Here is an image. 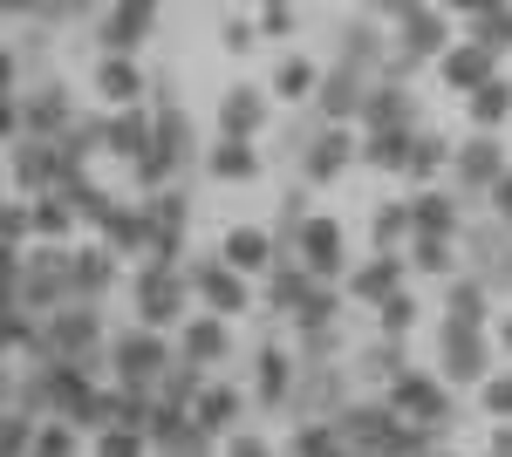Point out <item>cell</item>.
<instances>
[{
	"label": "cell",
	"mask_w": 512,
	"mask_h": 457,
	"mask_svg": "<svg viewBox=\"0 0 512 457\" xmlns=\"http://www.w3.org/2000/svg\"><path fill=\"white\" fill-rule=\"evenodd\" d=\"M294 389H301V355L287 342V328L280 321H253V342H246V396H253V417L287 423Z\"/></svg>",
	"instance_id": "cell-1"
},
{
	"label": "cell",
	"mask_w": 512,
	"mask_h": 457,
	"mask_svg": "<svg viewBox=\"0 0 512 457\" xmlns=\"http://www.w3.org/2000/svg\"><path fill=\"white\" fill-rule=\"evenodd\" d=\"M417 348H424V362H431L458 396H478L492 369H506V362H499V342H492V328H465V321H444V314H431V328H424V342H417Z\"/></svg>",
	"instance_id": "cell-2"
},
{
	"label": "cell",
	"mask_w": 512,
	"mask_h": 457,
	"mask_svg": "<svg viewBox=\"0 0 512 457\" xmlns=\"http://www.w3.org/2000/svg\"><path fill=\"white\" fill-rule=\"evenodd\" d=\"M89 110L76 96V82H69V69L55 62L48 76H35V82H21V89H7V144L14 137H35V144H55L76 116Z\"/></svg>",
	"instance_id": "cell-3"
},
{
	"label": "cell",
	"mask_w": 512,
	"mask_h": 457,
	"mask_svg": "<svg viewBox=\"0 0 512 457\" xmlns=\"http://www.w3.org/2000/svg\"><path fill=\"white\" fill-rule=\"evenodd\" d=\"M123 307H130V321L164 328V335H178V328L198 314L192 280H185V267H178V260H137V267H130V280H123Z\"/></svg>",
	"instance_id": "cell-4"
},
{
	"label": "cell",
	"mask_w": 512,
	"mask_h": 457,
	"mask_svg": "<svg viewBox=\"0 0 512 457\" xmlns=\"http://www.w3.org/2000/svg\"><path fill=\"white\" fill-rule=\"evenodd\" d=\"M185 280H192V301L205 307V314H219V321H233V328H253V321H260V287H253L219 246H198L192 260H185Z\"/></svg>",
	"instance_id": "cell-5"
},
{
	"label": "cell",
	"mask_w": 512,
	"mask_h": 457,
	"mask_svg": "<svg viewBox=\"0 0 512 457\" xmlns=\"http://www.w3.org/2000/svg\"><path fill=\"white\" fill-rule=\"evenodd\" d=\"M383 403H390V410H396L403 423L431 430V437H451V430L465 423V403H458V389L437 376L424 355H417V362H410V369H403V376H396L390 389H383Z\"/></svg>",
	"instance_id": "cell-6"
},
{
	"label": "cell",
	"mask_w": 512,
	"mask_h": 457,
	"mask_svg": "<svg viewBox=\"0 0 512 457\" xmlns=\"http://www.w3.org/2000/svg\"><path fill=\"white\" fill-rule=\"evenodd\" d=\"M280 103L260 76H226L212 89V137H239V144H267V130H280Z\"/></svg>",
	"instance_id": "cell-7"
},
{
	"label": "cell",
	"mask_w": 512,
	"mask_h": 457,
	"mask_svg": "<svg viewBox=\"0 0 512 457\" xmlns=\"http://www.w3.org/2000/svg\"><path fill=\"white\" fill-rule=\"evenodd\" d=\"M103 362H110V382H158L164 369L178 362V342H171L164 328H144V321H117Z\"/></svg>",
	"instance_id": "cell-8"
},
{
	"label": "cell",
	"mask_w": 512,
	"mask_h": 457,
	"mask_svg": "<svg viewBox=\"0 0 512 457\" xmlns=\"http://www.w3.org/2000/svg\"><path fill=\"white\" fill-rule=\"evenodd\" d=\"M294 260L315 273V280H328V287H349V273H355V239H349V226L335 219V205H321L315 219L301 226V239H294Z\"/></svg>",
	"instance_id": "cell-9"
},
{
	"label": "cell",
	"mask_w": 512,
	"mask_h": 457,
	"mask_svg": "<svg viewBox=\"0 0 512 457\" xmlns=\"http://www.w3.org/2000/svg\"><path fill=\"white\" fill-rule=\"evenodd\" d=\"M82 82H89L96 110H137V103H151V62L144 55H103V48H89Z\"/></svg>",
	"instance_id": "cell-10"
},
{
	"label": "cell",
	"mask_w": 512,
	"mask_h": 457,
	"mask_svg": "<svg viewBox=\"0 0 512 457\" xmlns=\"http://www.w3.org/2000/svg\"><path fill=\"white\" fill-rule=\"evenodd\" d=\"M321 69H328V55H315V48H267L260 55V82L274 89L280 110H315Z\"/></svg>",
	"instance_id": "cell-11"
},
{
	"label": "cell",
	"mask_w": 512,
	"mask_h": 457,
	"mask_svg": "<svg viewBox=\"0 0 512 457\" xmlns=\"http://www.w3.org/2000/svg\"><path fill=\"white\" fill-rule=\"evenodd\" d=\"M376 14L390 21V41L403 55L444 62V55L458 48V14H444V7H376Z\"/></svg>",
	"instance_id": "cell-12"
},
{
	"label": "cell",
	"mask_w": 512,
	"mask_h": 457,
	"mask_svg": "<svg viewBox=\"0 0 512 457\" xmlns=\"http://www.w3.org/2000/svg\"><path fill=\"white\" fill-rule=\"evenodd\" d=\"M82 232H89V239H103L110 253H123L130 267H137V260H151V219H144V205H137L130 191H110V198L89 212V226H82Z\"/></svg>",
	"instance_id": "cell-13"
},
{
	"label": "cell",
	"mask_w": 512,
	"mask_h": 457,
	"mask_svg": "<svg viewBox=\"0 0 512 457\" xmlns=\"http://www.w3.org/2000/svg\"><path fill=\"white\" fill-rule=\"evenodd\" d=\"M198 171L219 191H246V185H274V151L267 144H239V137H205Z\"/></svg>",
	"instance_id": "cell-14"
},
{
	"label": "cell",
	"mask_w": 512,
	"mask_h": 457,
	"mask_svg": "<svg viewBox=\"0 0 512 457\" xmlns=\"http://www.w3.org/2000/svg\"><path fill=\"white\" fill-rule=\"evenodd\" d=\"M506 69H512L506 48H485V41H465V35H458V48H451V55L431 69V89H444V96H458V103H465V96H478V89H485V82H499Z\"/></svg>",
	"instance_id": "cell-15"
},
{
	"label": "cell",
	"mask_w": 512,
	"mask_h": 457,
	"mask_svg": "<svg viewBox=\"0 0 512 457\" xmlns=\"http://www.w3.org/2000/svg\"><path fill=\"white\" fill-rule=\"evenodd\" d=\"M349 171H362V130H355V123H321L308 157L294 164V178H308L315 191H328V185H342Z\"/></svg>",
	"instance_id": "cell-16"
},
{
	"label": "cell",
	"mask_w": 512,
	"mask_h": 457,
	"mask_svg": "<svg viewBox=\"0 0 512 457\" xmlns=\"http://www.w3.org/2000/svg\"><path fill=\"white\" fill-rule=\"evenodd\" d=\"M506 171H512L506 137H478V130H458V164H451V191H458V198L485 205V191L499 185Z\"/></svg>",
	"instance_id": "cell-17"
},
{
	"label": "cell",
	"mask_w": 512,
	"mask_h": 457,
	"mask_svg": "<svg viewBox=\"0 0 512 457\" xmlns=\"http://www.w3.org/2000/svg\"><path fill=\"white\" fill-rule=\"evenodd\" d=\"M171 342H178V362H192V369H205V376H226V369L239 362V328L219 321V314H205V307H198Z\"/></svg>",
	"instance_id": "cell-18"
},
{
	"label": "cell",
	"mask_w": 512,
	"mask_h": 457,
	"mask_svg": "<svg viewBox=\"0 0 512 457\" xmlns=\"http://www.w3.org/2000/svg\"><path fill=\"white\" fill-rule=\"evenodd\" d=\"M164 28L158 7H144V0H123V7H96V21H89V48H103V55H144V41Z\"/></svg>",
	"instance_id": "cell-19"
},
{
	"label": "cell",
	"mask_w": 512,
	"mask_h": 457,
	"mask_svg": "<svg viewBox=\"0 0 512 457\" xmlns=\"http://www.w3.org/2000/svg\"><path fill=\"white\" fill-rule=\"evenodd\" d=\"M403 287H417L403 253H362V260H355V273H349V307H362V314H383V307H390Z\"/></svg>",
	"instance_id": "cell-20"
},
{
	"label": "cell",
	"mask_w": 512,
	"mask_h": 457,
	"mask_svg": "<svg viewBox=\"0 0 512 457\" xmlns=\"http://www.w3.org/2000/svg\"><path fill=\"white\" fill-rule=\"evenodd\" d=\"M253 287H260V321H280V328H287V321H294V314L308 307V294H315L321 280H315L308 267H301L294 253H280V260H274L267 273H260Z\"/></svg>",
	"instance_id": "cell-21"
},
{
	"label": "cell",
	"mask_w": 512,
	"mask_h": 457,
	"mask_svg": "<svg viewBox=\"0 0 512 457\" xmlns=\"http://www.w3.org/2000/svg\"><path fill=\"white\" fill-rule=\"evenodd\" d=\"M192 423L205 430V437H219V444H226L233 430H246V423H253V396H246V376H233V369H226V376L205 382V396H198Z\"/></svg>",
	"instance_id": "cell-22"
},
{
	"label": "cell",
	"mask_w": 512,
	"mask_h": 457,
	"mask_svg": "<svg viewBox=\"0 0 512 457\" xmlns=\"http://www.w3.org/2000/svg\"><path fill=\"white\" fill-rule=\"evenodd\" d=\"M212 246H219L246 280H260V273L280 260V239H274V226H267L260 212H253V219H226V226L212 232Z\"/></svg>",
	"instance_id": "cell-23"
},
{
	"label": "cell",
	"mask_w": 512,
	"mask_h": 457,
	"mask_svg": "<svg viewBox=\"0 0 512 457\" xmlns=\"http://www.w3.org/2000/svg\"><path fill=\"white\" fill-rule=\"evenodd\" d=\"M472 198H458L451 185H417L410 191V219H417V232L424 239H458L465 246V226H472Z\"/></svg>",
	"instance_id": "cell-24"
},
{
	"label": "cell",
	"mask_w": 512,
	"mask_h": 457,
	"mask_svg": "<svg viewBox=\"0 0 512 457\" xmlns=\"http://www.w3.org/2000/svg\"><path fill=\"white\" fill-rule=\"evenodd\" d=\"M417 239V219H410V191H376L369 212H362V253H403Z\"/></svg>",
	"instance_id": "cell-25"
},
{
	"label": "cell",
	"mask_w": 512,
	"mask_h": 457,
	"mask_svg": "<svg viewBox=\"0 0 512 457\" xmlns=\"http://www.w3.org/2000/svg\"><path fill=\"white\" fill-rule=\"evenodd\" d=\"M123 280H130V260L110 253L103 239H89V232H82V239H76V301L110 307V294H117Z\"/></svg>",
	"instance_id": "cell-26"
},
{
	"label": "cell",
	"mask_w": 512,
	"mask_h": 457,
	"mask_svg": "<svg viewBox=\"0 0 512 457\" xmlns=\"http://www.w3.org/2000/svg\"><path fill=\"white\" fill-rule=\"evenodd\" d=\"M369 69H349V62H328L315 89V116L321 123H362V103H369Z\"/></svg>",
	"instance_id": "cell-27"
},
{
	"label": "cell",
	"mask_w": 512,
	"mask_h": 457,
	"mask_svg": "<svg viewBox=\"0 0 512 457\" xmlns=\"http://www.w3.org/2000/svg\"><path fill=\"white\" fill-rule=\"evenodd\" d=\"M431 301H437V314H444V321H465V328H492V314L506 307L499 294H492V280H478L472 267L458 273V280H444Z\"/></svg>",
	"instance_id": "cell-28"
},
{
	"label": "cell",
	"mask_w": 512,
	"mask_h": 457,
	"mask_svg": "<svg viewBox=\"0 0 512 457\" xmlns=\"http://www.w3.org/2000/svg\"><path fill=\"white\" fill-rule=\"evenodd\" d=\"M403 260H410V280L437 294L444 280H458V273H465V246H458V239H424V232H417V239L403 246Z\"/></svg>",
	"instance_id": "cell-29"
},
{
	"label": "cell",
	"mask_w": 512,
	"mask_h": 457,
	"mask_svg": "<svg viewBox=\"0 0 512 457\" xmlns=\"http://www.w3.org/2000/svg\"><path fill=\"white\" fill-rule=\"evenodd\" d=\"M417 151V130H362V171L369 178H403Z\"/></svg>",
	"instance_id": "cell-30"
},
{
	"label": "cell",
	"mask_w": 512,
	"mask_h": 457,
	"mask_svg": "<svg viewBox=\"0 0 512 457\" xmlns=\"http://www.w3.org/2000/svg\"><path fill=\"white\" fill-rule=\"evenodd\" d=\"M465 130H478V137H506L512 130V69L499 82H485L478 96H465Z\"/></svg>",
	"instance_id": "cell-31"
},
{
	"label": "cell",
	"mask_w": 512,
	"mask_h": 457,
	"mask_svg": "<svg viewBox=\"0 0 512 457\" xmlns=\"http://www.w3.org/2000/svg\"><path fill=\"white\" fill-rule=\"evenodd\" d=\"M431 328V307H424V287H403L383 314H369V335H390V342H417Z\"/></svg>",
	"instance_id": "cell-32"
},
{
	"label": "cell",
	"mask_w": 512,
	"mask_h": 457,
	"mask_svg": "<svg viewBox=\"0 0 512 457\" xmlns=\"http://www.w3.org/2000/svg\"><path fill=\"white\" fill-rule=\"evenodd\" d=\"M280 444H287V457H355L342 423H287Z\"/></svg>",
	"instance_id": "cell-33"
},
{
	"label": "cell",
	"mask_w": 512,
	"mask_h": 457,
	"mask_svg": "<svg viewBox=\"0 0 512 457\" xmlns=\"http://www.w3.org/2000/svg\"><path fill=\"white\" fill-rule=\"evenodd\" d=\"M212 41L233 48V55H267V35H260V14H253V7H226V14H212Z\"/></svg>",
	"instance_id": "cell-34"
},
{
	"label": "cell",
	"mask_w": 512,
	"mask_h": 457,
	"mask_svg": "<svg viewBox=\"0 0 512 457\" xmlns=\"http://www.w3.org/2000/svg\"><path fill=\"white\" fill-rule=\"evenodd\" d=\"M472 410H478L485 430H492V423H512V369H492V376H485V389L472 396Z\"/></svg>",
	"instance_id": "cell-35"
},
{
	"label": "cell",
	"mask_w": 512,
	"mask_h": 457,
	"mask_svg": "<svg viewBox=\"0 0 512 457\" xmlns=\"http://www.w3.org/2000/svg\"><path fill=\"white\" fill-rule=\"evenodd\" d=\"M35 457H89V437H82L76 423L48 417V423L35 430Z\"/></svg>",
	"instance_id": "cell-36"
},
{
	"label": "cell",
	"mask_w": 512,
	"mask_h": 457,
	"mask_svg": "<svg viewBox=\"0 0 512 457\" xmlns=\"http://www.w3.org/2000/svg\"><path fill=\"white\" fill-rule=\"evenodd\" d=\"M89 457H151V437H137V430H103V437H89Z\"/></svg>",
	"instance_id": "cell-37"
},
{
	"label": "cell",
	"mask_w": 512,
	"mask_h": 457,
	"mask_svg": "<svg viewBox=\"0 0 512 457\" xmlns=\"http://www.w3.org/2000/svg\"><path fill=\"white\" fill-rule=\"evenodd\" d=\"M478 212H492V219L512 232V171H506V178H499L492 191H485V205H478Z\"/></svg>",
	"instance_id": "cell-38"
},
{
	"label": "cell",
	"mask_w": 512,
	"mask_h": 457,
	"mask_svg": "<svg viewBox=\"0 0 512 457\" xmlns=\"http://www.w3.org/2000/svg\"><path fill=\"white\" fill-rule=\"evenodd\" d=\"M492 342H499V362L512 369V301L499 307V314H492Z\"/></svg>",
	"instance_id": "cell-39"
},
{
	"label": "cell",
	"mask_w": 512,
	"mask_h": 457,
	"mask_svg": "<svg viewBox=\"0 0 512 457\" xmlns=\"http://www.w3.org/2000/svg\"><path fill=\"white\" fill-rule=\"evenodd\" d=\"M431 457H472V451H458V444H437V451Z\"/></svg>",
	"instance_id": "cell-40"
}]
</instances>
